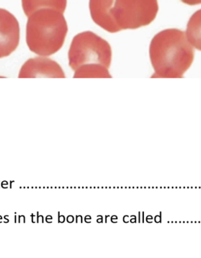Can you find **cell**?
<instances>
[{
  "instance_id": "cell-1",
  "label": "cell",
  "mask_w": 201,
  "mask_h": 258,
  "mask_svg": "<svg viewBox=\"0 0 201 258\" xmlns=\"http://www.w3.org/2000/svg\"><path fill=\"white\" fill-rule=\"evenodd\" d=\"M95 23L111 33L147 26L158 12L157 0H90Z\"/></svg>"
},
{
  "instance_id": "cell-2",
  "label": "cell",
  "mask_w": 201,
  "mask_h": 258,
  "mask_svg": "<svg viewBox=\"0 0 201 258\" xmlns=\"http://www.w3.org/2000/svg\"><path fill=\"white\" fill-rule=\"evenodd\" d=\"M194 55L185 32L175 28L160 32L150 44V59L155 71L151 78H183L193 63Z\"/></svg>"
},
{
  "instance_id": "cell-3",
  "label": "cell",
  "mask_w": 201,
  "mask_h": 258,
  "mask_svg": "<svg viewBox=\"0 0 201 258\" xmlns=\"http://www.w3.org/2000/svg\"><path fill=\"white\" fill-rule=\"evenodd\" d=\"M111 45L91 31L83 32L73 38L70 45L69 64L75 79L112 78L109 72L112 61Z\"/></svg>"
},
{
  "instance_id": "cell-4",
  "label": "cell",
  "mask_w": 201,
  "mask_h": 258,
  "mask_svg": "<svg viewBox=\"0 0 201 258\" xmlns=\"http://www.w3.org/2000/svg\"><path fill=\"white\" fill-rule=\"evenodd\" d=\"M63 14L55 9H42L28 17L26 42L31 52L47 56L62 48L68 32Z\"/></svg>"
},
{
  "instance_id": "cell-5",
  "label": "cell",
  "mask_w": 201,
  "mask_h": 258,
  "mask_svg": "<svg viewBox=\"0 0 201 258\" xmlns=\"http://www.w3.org/2000/svg\"><path fill=\"white\" fill-rule=\"evenodd\" d=\"M19 21L9 11L0 9V58L9 56L19 45Z\"/></svg>"
},
{
  "instance_id": "cell-6",
  "label": "cell",
  "mask_w": 201,
  "mask_h": 258,
  "mask_svg": "<svg viewBox=\"0 0 201 258\" xmlns=\"http://www.w3.org/2000/svg\"><path fill=\"white\" fill-rule=\"evenodd\" d=\"M19 78H65L62 67L50 58L39 56L30 58L24 63L19 74Z\"/></svg>"
},
{
  "instance_id": "cell-7",
  "label": "cell",
  "mask_w": 201,
  "mask_h": 258,
  "mask_svg": "<svg viewBox=\"0 0 201 258\" xmlns=\"http://www.w3.org/2000/svg\"><path fill=\"white\" fill-rule=\"evenodd\" d=\"M24 14L28 17L35 11L42 9H53L64 13L67 0H22Z\"/></svg>"
},
{
  "instance_id": "cell-8",
  "label": "cell",
  "mask_w": 201,
  "mask_h": 258,
  "mask_svg": "<svg viewBox=\"0 0 201 258\" xmlns=\"http://www.w3.org/2000/svg\"><path fill=\"white\" fill-rule=\"evenodd\" d=\"M186 35L190 44L201 51V9L190 17L187 25Z\"/></svg>"
},
{
  "instance_id": "cell-9",
  "label": "cell",
  "mask_w": 201,
  "mask_h": 258,
  "mask_svg": "<svg viewBox=\"0 0 201 258\" xmlns=\"http://www.w3.org/2000/svg\"><path fill=\"white\" fill-rule=\"evenodd\" d=\"M181 2L190 6H195L201 4V0H181Z\"/></svg>"
}]
</instances>
